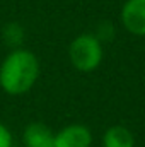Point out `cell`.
Wrapping results in <instances>:
<instances>
[{
    "mask_svg": "<svg viewBox=\"0 0 145 147\" xmlns=\"http://www.w3.org/2000/svg\"><path fill=\"white\" fill-rule=\"evenodd\" d=\"M39 77L38 57L24 48H14L0 63V87L9 96L29 92Z\"/></svg>",
    "mask_w": 145,
    "mask_h": 147,
    "instance_id": "6da1fadb",
    "label": "cell"
},
{
    "mask_svg": "<svg viewBox=\"0 0 145 147\" xmlns=\"http://www.w3.org/2000/svg\"><path fill=\"white\" fill-rule=\"evenodd\" d=\"M103 43L92 33H82L75 36L68 46V58L75 70L84 74L94 72L103 62Z\"/></svg>",
    "mask_w": 145,
    "mask_h": 147,
    "instance_id": "7a4b0ae2",
    "label": "cell"
},
{
    "mask_svg": "<svg viewBox=\"0 0 145 147\" xmlns=\"http://www.w3.org/2000/svg\"><path fill=\"white\" fill-rule=\"evenodd\" d=\"M119 21L128 33L145 36V0H126L121 7Z\"/></svg>",
    "mask_w": 145,
    "mask_h": 147,
    "instance_id": "3957f363",
    "label": "cell"
},
{
    "mask_svg": "<svg viewBox=\"0 0 145 147\" xmlns=\"http://www.w3.org/2000/svg\"><path fill=\"white\" fill-rule=\"evenodd\" d=\"M92 132L82 123H70L55 134L53 147H91Z\"/></svg>",
    "mask_w": 145,
    "mask_h": 147,
    "instance_id": "277c9868",
    "label": "cell"
},
{
    "mask_svg": "<svg viewBox=\"0 0 145 147\" xmlns=\"http://www.w3.org/2000/svg\"><path fill=\"white\" fill-rule=\"evenodd\" d=\"M22 144L24 147H53L55 132L43 121H33L22 132Z\"/></svg>",
    "mask_w": 145,
    "mask_h": 147,
    "instance_id": "5b68a950",
    "label": "cell"
},
{
    "mask_svg": "<svg viewBox=\"0 0 145 147\" xmlns=\"http://www.w3.org/2000/svg\"><path fill=\"white\" fill-rule=\"evenodd\" d=\"M103 147H135V135L125 125H111L103 134Z\"/></svg>",
    "mask_w": 145,
    "mask_h": 147,
    "instance_id": "8992f818",
    "label": "cell"
},
{
    "mask_svg": "<svg viewBox=\"0 0 145 147\" xmlns=\"http://www.w3.org/2000/svg\"><path fill=\"white\" fill-rule=\"evenodd\" d=\"M22 36H24V33H22V28L19 24H7L5 29H3V38L7 39L9 45L21 43L22 41Z\"/></svg>",
    "mask_w": 145,
    "mask_h": 147,
    "instance_id": "52a82bcc",
    "label": "cell"
},
{
    "mask_svg": "<svg viewBox=\"0 0 145 147\" xmlns=\"http://www.w3.org/2000/svg\"><path fill=\"white\" fill-rule=\"evenodd\" d=\"M12 146H14L12 132L9 130V127L0 123V147H12Z\"/></svg>",
    "mask_w": 145,
    "mask_h": 147,
    "instance_id": "ba28073f",
    "label": "cell"
},
{
    "mask_svg": "<svg viewBox=\"0 0 145 147\" xmlns=\"http://www.w3.org/2000/svg\"><path fill=\"white\" fill-rule=\"evenodd\" d=\"M144 75H145V70H144Z\"/></svg>",
    "mask_w": 145,
    "mask_h": 147,
    "instance_id": "9c48e42d",
    "label": "cell"
}]
</instances>
